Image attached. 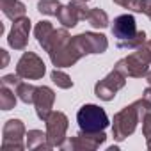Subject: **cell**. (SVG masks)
<instances>
[{
  "label": "cell",
  "mask_w": 151,
  "mask_h": 151,
  "mask_svg": "<svg viewBox=\"0 0 151 151\" xmlns=\"http://www.w3.org/2000/svg\"><path fill=\"white\" fill-rule=\"evenodd\" d=\"M151 112V103L146 98H140L133 101L132 105L121 109L117 114H114L112 121V135L117 142H123L126 137H130L135 130L137 124Z\"/></svg>",
  "instance_id": "cell-1"
},
{
  "label": "cell",
  "mask_w": 151,
  "mask_h": 151,
  "mask_svg": "<svg viewBox=\"0 0 151 151\" xmlns=\"http://www.w3.org/2000/svg\"><path fill=\"white\" fill-rule=\"evenodd\" d=\"M55 68H71L73 64H77L82 59V53L77 50V46L73 45L71 36L68 29H57L50 39L48 48L45 50Z\"/></svg>",
  "instance_id": "cell-2"
},
{
  "label": "cell",
  "mask_w": 151,
  "mask_h": 151,
  "mask_svg": "<svg viewBox=\"0 0 151 151\" xmlns=\"http://www.w3.org/2000/svg\"><path fill=\"white\" fill-rule=\"evenodd\" d=\"M149 68H151V39H146L144 45L135 48V52H132L128 57L117 60L114 66V69L132 78L146 77L149 73Z\"/></svg>",
  "instance_id": "cell-3"
},
{
  "label": "cell",
  "mask_w": 151,
  "mask_h": 151,
  "mask_svg": "<svg viewBox=\"0 0 151 151\" xmlns=\"http://www.w3.org/2000/svg\"><path fill=\"white\" fill-rule=\"evenodd\" d=\"M77 123H78V128L84 132H103L110 121L107 112L100 105L86 103L77 112Z\"/></svg>",
  "instance_id": "cell-4"
},
{
  "label": "cell",
  "mask_w": 151,
  "mask_h": 151,
  "mask_svg": "<svg viewBox=\"0 0 151 151\" xmlns=\"http://www.w3.org/2000/svg\"><path fill=\"white\" fill-rule=\"evenodd\" d=\"M105 140H107L105 132H84V130H80L75 137H69L62 144V149H66V151H94Z\"/></svg>",
  "instance_id": "cell-5"
},
{
  "label": "cell",
  "mask_w": 151,
  "mask_h": 151,
  "mask_svg": "<svg viewBox=\"0 0 151 151\" xmlns=\"http://www.w3.org/2000/svg\"><path fill=\"white\" fill-rule=\"evenodd\" d=\"M27 135L22 119H9L2 128V151H23V137Z\"/></svg>",
  "instance_id": "cell-6"
},
{
  "label": "cell",
  "mask_w": 151,
  "mask_h": 151,
  "mask_svg": "<svg viewBox=\"0 0 151 151\" xmlns=\"http://www.w3.org/2000/svg\"><path fill=\"white\" fill-rule=\"evenodd\" d=\"M16 73L23 80H39V78L45 77L46 66H45L43 59L37 53L23 52V55L20 57V60L16 64Z\"/></svg>",
  "instance_id": "cell-7"
},
{
  "label": "cell",
  "mask_w": 151,
  "mask_h": 151,
  "mask_svg": "<svg viewBox=\"0 0 151 151\" xmlns=\"http://www.w3.org/2000/svg\"><path fill=\"white\" fill-rule=\"evenodd\" d=\"M73 45L77 46V50L84 55H91V53H103L109 48V39L103 34L98 32H82L78 36L71 37Z\"/></svg>",
  "instance_id": "cell-8"
},
{
  "label": "cell",
  "mask_w": 151,
  "mask_h": 151,
  "mask_svg": "<svg viewBox=\"0 0 151 151\" xmlns=\"http://www.w3.org/2000/svg\"><path fill=\"white\" fill-rule=\"evenodd\" d=\"M126 75H123L121 71L117 69H112L103 80H100L96 86H94V94L103 100V101H112L116 98V94L126 86Z\"/></svg>",
  "instance_id": "cell-9"
},
{
  "label": "cell",
  "mask_w": 151,
  "mask_h": 151,
  "mask_svg": "<svg viewBox=\"0 0 151 151\" xmlns=\"http://www.w3.org/2000/svg\"><path fill=\"white\" fill-rule=\"evenodd\" d=\"M45 123H46V135H48L50 146L52 147H62V144L66 142V132L69 126L68 116L64 112L53 110Z\"/></svg>",
  "instance_id": "cell-10"
},
{
  "label": "cell",
  "mask_w": 151,
  "mask_h": 151,
  "mask_svg": "<svg viewBox=\"0 0 151 151\" xmlns=\"http://www.w3.org/2000/svg\"><path fill=\"white\" fill-rule=\"evenodd\" d=\"M89 7L84 0H71L69 4L66 6H60L59 13H57V18L59 22L62 23V27L66 29H73L77 27L80 20H87L89 16Z\"/></svg>",
  "instance_id": "cell-11"
},
{
  "label": "cell",
  "mask_w": 151,
  "mask_h": 151,
  "mask_svg": "<svg viewBox=\"0 0 151 151\" xmlns=\"http://www.w3.org/2000/svg\"><path fill=\"white\" fill-rule=\"evenodd\" d=\"M30 20L27 16H22L13 22V27L7 36V43L14 50H25L29 43V34H30Z\"/></svg>",
  "instance_id": "cell-12"
},
{
  "label": "cell",
  "mask_w": 151,
  "mask_h": 151,
  "mask_svg": "<svg viewBox=\"0 0 151 151\" xmlns=\"http://www.w3.org/2000/svg\"><path fill=\"white\" fill-rule=\"evenodd\" d=\"M53 103H55V93L53 89H50L48 86H41L36 91V98H34V107H36V114L41 121H46L48 116L53 112Z\"/></svg>",
  "instance_id": "cell-13"
},
{
  "label": "cell",
  "mask_w": 151,
  "mask_h": 151,
  "mask_svg": "<svg viewBox=\"0 0 151 151\" xmlns=\"http://www.w3.org/2000/svg\"><path fill=\"white\" fill-rule=\"evenodd\" d=\"M137 32H139L137 23L132 14H121V16L114 18L112 34H114V37H117V41H128L133 36H137Z\"/></svg>",
  "instance_id": "cell-14"
},
{
  "label": "cell",
  "mask_w": 151,
  "mask_h": 151,
  "mask_svg": "<svg viewBox=\"0 0 151 151\" xmlns=\"http://www.w3.org/2000/svg\"><path fill=\"white\" fill-rule=\"evenodd\" d=\"M0 9L6 14V18H9L13 22L25 16V11H27L25 4L20 2V0H0Z\"/></svg>",
  "instance_id": "cell-15"
},
{
  "label": "cell",
  "mask_w": 151,
  "mask_h": 151,
  "mask_svg": "<svg viewBox=\"0 0 151 151\" xmlns=\"http://www.w3.org/2000/svg\"><path fill=\"white\" fill-rule=\"evenodd\" d=\"M25 144L29 149H52L46 132L43 133L41 130H29L25 135Z\"/></svg>",
  "instance_id": "cell-16"
},
{
  "label": "cell",
  "mask_w": 151,
  "mask_h": 151,
  "mask_svg": "<svg viewBox=\"0 0 151 151\" xmlns=\"http://www.w3.org/2000/svg\"><path fill=\"white\" fill-rule=\"evenodd\" d=\"M53 32H55L53 25H52L50 22H46V20H41V22L34 27V36H36L37 43H39V46H43V50H46V48H48L50 39H52V36H53Z\"/></svg>",
  "instance_id": "cell-17"
},
{
  "label": "cell",
  "mask_w": 151,
  "mask_h": 151,
  "mask_svg": "<svg viewBox=\"0 0 151 151\" xmlns=\"http://www.w3.org/2000/svg\"><path fill=\"white\" fill-rule=\"evenodd\" d=\"M16 101H18V96L14 93V89L7 87V86H2L0 87V109L2 110H13L16 107Z\"/></svg>",
  "instance_id": "cell-18"
},
{
  "label": "cell",
  "mask_w": 151,
  "mask_h": 151,
  "mask_svg": "<svg viewBox=\"0 0 151 151\" xmlns=\"http://www.w3.org/2000/svg\"><path fill=\"white\" fill-rule=\"evenodd\" d=\"M36 91H37V87H36V86H32V84H29V82H20V84H18V87L14 89V93H16L18 100H22V101H23V103H27V105L34 103Z\"/></svg>",
  "instance_id": "cell-19"
},
{
  "label": "cell",
  "mask_w": 151,
  "mask_h": 151,
  "mask_svg": "<svg viewBox=\"0 0 151 151\" xmlns=\"http://www.w3.org/2000/svg\"><path fill=\"white\" fill-rule=\"evenodd\" d=\"M87 22L91 23V27L94 29H107L109 27V16L103 9L100 7H93L89 11V16H87Z\"/></svg>",
  "instance_id": "cell-20"
},
{
  "label": "cell",
  "mask_w": 151,
  "mask_h": 151,
  "mask_svg": "<svg viewBox=\"0 0 151 151\" xmlns=\"http://www.w3.org/2000/svg\"><path fill=\"white\" fill-rule=\"evenodd\" d=\"M60 2L59 0H39L37 2V11L45 16H57L59 9H60Z\"/></svg>",
  "instance_id": "cell-21"
},
{
  "label": "cell",
  "mask_w": 151,
  "mask_h": 151,
  "mask_svg": "<svg viewBox=\"0 0 151 151\" xmlns=\"http://www.w3.org/2000/svg\"><path fill=\"white\" fill-rule=\"evenodd\" d=\"M50 78H52V82H53L57 87H60V89H71V87H73V80L69 78V75H66V73L60 71L59 68H55V69L52 71Z\"/></svg>",
  "instance_id": "cell-22"
},
{
  "label": "cell",
  "mask_w": 151,
  "mask_h": 151,
  "mask_svg": "<svg viewBox=\"0 0 151 151\" xmlns=\"http://www.w3.org/2000/svg\"><path fill=\"white\" fill-rule=\"evenodd\" d=\"M146 43V32L144 30H139L137 36H133L132 39L128 41H117V48H123V50H135L139 48L140 45Z\"/></svg>",
  "instance_id": "cell-23"
},
{
  "label": "cell",
  "mask_w": 151,
  "mask_h": 151,
  "mask_svg": "<svg viewBox=\"0 0 151 151\" xmlns=\"http://www.w3.org/2000/svg\"><path fill=\"white\" fill-rule=\"evenodd\" d=\"M114 4L130 9L133 13H142V0H114Z\"/></svg>",
  "instance_id": "cell-24"
},
{
  "label": "cell",
  "mask_w": 151,
  "mask_h": 151,
  "mask_svg": "<svg viewBox=\"0 0 151 151\" xmlns=\"http://www.w3.org/2000/svg\"><path fill=\"white\" fill-rule=\"evenodd\" d=\"M22 82V77L16 73H13V75H6V77H2V86H7V87H11V89H16L18 87V84Z\"/></svg>",
  "instance_id": "cell-25"
},
{
  "label": "cell",
  "mask_w": 151,
  "mask_h": 151,
  "mask_svg": "<svg viewBox=\"0 0 151 151\" xmlns=\"http://www.w3.org/2000/svg\"><path fill=\"white\" fill-rule=\"evenodd\" d=\"M142 133H144L146 140H151V112L142 119Z\"/></svg>",
  "instance_id": "cell-26"
},
{
  "label": "cell",
  "mask_w": 151,
  "mask_h": 151,
  "mask_svg": "<svg viewBox=\"0 0 151 151\" xmlns=\"http://www.w3.org/2000/svg\"><path fill=\"white\" fill-rule=\"evenodd\" d=\"M142 13L151 20V0H142Z\"/></svg>",
  "instance_id": "cell-27"
},
{
  "label": "cell",
  "mask_w": 151,
  "mask_h": 151,
  "mask_svg": "<svg viewBox=\"0 0 151 151\" xmlns=\"http://www.w3.org/2000/svg\"><path fill=\"white\" fill-rule=\"evenodd\" d=\"M142 98H146V100L151 103V86H149L147 89H144V94H142Z\"/></svg>",
  "instance_id": "cell-28"
},
{
  "label": "cell",
  "mask_w": 151,
  "mask_h": 151,
  "mask_svg": "<svg viewBox=\"0 0 151 151\" xmlns=\"http://www.w3.org/2000/svg\"><path fill=\"white\" fill-rule=\"evenodd\" d=\"M2 55H4V64H2V68H6V66H7V62H9V55H7V52H6V50H2Z\"/></svg>",
  "instance_id": "cell-29"
},
{
  "label": "cell",
  "mask_w": 151,
  "mask_h": 151,
  "mask_svg": "<svg viewBox=\"0 0 151 151\" xmlns=\"http://www.w3.org/2000/svg\"><path fill=\"white\" fill-rule=\"evenodd\" d=\"M146 80H147V84H149V86H151V69H149V73H147V75H146Z\"/></svg>",
  "instance_id": "cell-30"
},
{
  "label": "cell",
  "mask_w": 151,
  "mask_h": 151,
  "mask_svg": "<svg viewBox=\"0 0 151 151\" xmlns=\"http://www.w3.org/2000/svg\"><path fill=\"white\" fill-rule=\"evenodd\" d=\"M146 144H147V149H151V140H146Z\"/></svg>",
  "instance_id": "cell-31"
},
{
  "label": "cell",
  "mask_w": 151,
  "mask_h": 151,
  "mask_svg": "<svg viewBox=\"0 0 151 151\" xmlns=\"http://www.w3.org/2000/svg\"><path fill=\"white\" fill-rule=\"evenodd\" d=\"M84 2H89V0H84Z\"/></svg>",
  "instance_id": "cell-32"
}]
</instances>
